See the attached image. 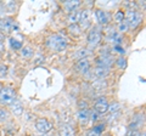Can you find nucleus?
Masks as SVG:
<instances>
[{"label":"nucleus","mask_w":146,"mask_h":136,"mask_svg":"<svg viewBox=\"0 0 146 136\" xmlns=\"http://www.w3.org/2000/svg\"><path fill=\"white\" fill-rule=\"evenodd\" d=\"M46 46L56 52H61L67 48V39L61 34H54L46 39Z\"/></svg>","instance_id":"obj_1"},{"label":"nucleus","mask_w":146,"mask_h":136,"mask_svg":"<svg viewBox=\"0 0 146 136\" xmlns=\"http://www.w3.org/2000/svg\"><path fill=\"white\" fill-rule=\"evenodd\" d=\"M16 100V91L10 86H3L0 90V103L4 106L12 105Z\"/></svg>","instance_id":"obj_2"},{"label":"nucleus","mask_w":146,"mask_h":136,"mask_svg":"<svg viewBox=\"0 0 146 136\" xmlns=\"http://www.w3.org/2000/svg\"><path fill=\"white\" fill-rule=\"evenodd\" d=\"M124 20L128 23V26H129V28H135V27L143 21V15H141V12H139V11L129 10L125 13Z\"/></svg>","instance_id":"obj_3"},{"label":"nucleus","mask_w":146,"mask_h":136,"mask_svg":"<svg viewBox=\"0 0 146 136\" xmlns=\"http://www.w3.org/2000/svg\"><path fill=\"white\" fill-rule=\"evenodd\" d=\"M13 27H15L13 17H3V18H0V33L3 35L11 33Z\"/></svg>","instance_id":"obj_4"},{"label":"nucleus","mask_w":146,"mask_h":136,"mask_svg":"<svg viewBox=\"0 0 146 136\" xmlns=\"http://www.w3.org/2000/svg\"><path fill=\"white\" fill-rule=\"evenodd\" d=\"M52 129V124L50 123L48 119L45 118H40V119H36L35 121V130L40 133L42 135H46L49 131H51Z\"/></svg>","instance_id":"obj_5"},{"label":"nucleus","mask_w":146,"mask_h":136,"mask_svg":"<svg viewBox=\"0 0 146 136\" xmlns=\"http://www.w3.org/2000/svg\"><path fill=\"white\" fill-rule=\"evenodd\" d=\"M101 42V33H100V30L98 28H91L90 32L88 33V44L90 46L95 48L96 45Z\"/></svg>","instance_id":"obj_6"},{"label":"nucleus","mask_w":146,"mask_h":136,"mask_svg":"<svg viewBox=\"0 0 146 136\" xmlns=\"http://www.w3.org/2000/svg\"><path fill=\"white\" fill-rule=\"evenodd\" d=\"M93 110L98 113V114H105V113L108 112V103L106 101L105 97H100V100H98L94 105Z\"/></svg>","instance_id":"obj_7"},{"label":"nucleus","mask_w":146,"mask_h":136,"mask_svg":"<svg viewBox=\"0 0 146 136\" xmlns=\"http://www.w3.org/2000/svg\"><path fill=\"white\" fill-rule=\"evenodd\" d=\"M90 18H91V12L88 9H84V10L80 11V20H79V27L82 29H85L90 26Z\"/></svg>","instance_id":"obj_8"},{"label":"nucleus","mask_w":146,"mask_h":136,"mask_svg":"<svg viewBox=\"0 0 146 136\" xmlns=\"http://www.w3.org/2000/svg\"><path fill=\"white\" fill-rule=\"evenodd\" d=\"M76 71L82 74H86L90 71V62L86 60V58H80V60L76 63Z\"/></svg>","instance_id":"obj_9"},{"label":"nucleus","mask_w":146,"mask_h":136,"mask_svg":"<svg viewBox=\"0 0 146 136\" xmlns=\"http://www.w3.org/2000/svg\"><path fill=\"white\" fill-rule=\"evenodd\" d=\"M96 63L99 67H104V68H108L113 65V57L111 55H102L96 58Z\"/></svg>","instance_id":"obj_10"},{"label":"nucleus","mask_w":146,"mask_h":136,"mask_svg":"<svg viewBox=\"0 0 146 136\" xmlns=\"http://www.w3.org/2000/svg\"><path fill=\"white\" fill-rule=\"evenodd\" d=\"M143 124H144V114H136L133 119H131V123L129 124V129L139 130V128H141Z\"/></svg>","instance_id":"obj_11"},{"label":"nucleus","mask_w":146,"mask_h":136,"mask_svg":"<svg viewBox=\"0 0 146 136\" xmlns=\"http://www.w3.org/2000/svg\"><path fill=\"white\" fill-rule=\"evenodd\" d=\"M106 39L108 40V42H112V43H115V45H121L122 43V37H121V34L118 33V32L116 30H110L107 35H106Z\"/></svg>","instance_id":"obj_12"},{"label":"nucleus","mask_w":146,"mask_h":136,"mask_svg":"<svg viewBox=\"0 0 146 136\" xmlns=\"http://www.w3.org/2000/svg\"><path fill=\"white\" fill-rule=\"evenodd\" d=\"M95 17H96V20L100 24H106L108 23V15L106 13V11L101 10V9H98V10H95Z\"/></svg>","instance_id":"obj_13"},{"label":"nucleus","mask_w":146,"mask_h":136,"mask_svg":"<svg viewBox=\"0 0 146 136\" xmlns=\"http://www.w3.org/2000/svg\"><path fill=\"white\" fill-rule=\"evenodd\" d=\"M80 1L79 0H74V1H72V0H70V1H65L63 3V7L66 9V11L67 12H73V11H76L77 9H78L80 6Z\"/></svg>","instance_id":"obj_14"},{"label":"nucleus","mask_w":146,"mask_h":136,"mask_svg":"<svg viewBox=\"0 0 146 136\" xmlns=\"http://www.w3.org/2000/svg\"><path fill=\"white\" fill-rule=\"evenodd\" d=\"M58 133H60V136H74V130H73L72 126L68 125V124L61 125Z\"/></svg>","instance_id":"obj_15"},{"label":"nucleus","mask_w":146,"mask_h":136,"mask_svg":"<svg viewBox=\"0 0 146 136\" xmlns=\"http://www.w3.org/2000/svg\"><path fill=\"white\" fill-rule=\"evenodd\" d=\"M108 74V69L107 68H104V67H96L94 69V75L96 77V78H99L100 80H102L104 78H106Z\"/></svg>","instance_id":"obj_16"},{"label":"nucleus","mask_w":146,"mask_h":136,"mask_svg":"<svg viewBox=\"0 0 146 136\" xmlns=\"http://www.w3.org/2000/svg\"><path fill=\"white\" fill-rule=\"evenodd\" d=\"M79 20H80V11L79 10H76L68 15V22H70L71 24H78Z\"/></svg>","instance_id":"obj_17"},{"label":"nucleus","mask_w":146,"mask_h":136,"mask_svg":"<svg viewBox=\"0 0 146 136\" xmlns=\"http://www.w3.org/2000/svg\"><path fill=\"white\" fill-rule=\"evenodd\" d=\"M78 120L82 124H85L89 121V110H79L78 112Z\"/></svg>","instance_id":"obj_18"},{"label":"nucleus","mask_w":146,"mask_h":136,"mask_svg":"<svg viewBox=\"0 0 146 136\" xmlns=\"http://www.w3.org/2000/svg\"><path fill=\"white\" fill-rule=\"evenodd\" d=\"M11 111L15 116H21L23 113V107L20 102H13L12 103V107H11Z\"/></svg>","instance_id":"obj_19"},{"label":"nucleus","mask_w":146,"mask_h":136,"mask_svg":"<svg viewBox=\"0 0 146 136\" xmlns=\"http://www.w3.org/2000/svg\"><path fill=\"white\" fill-rule=\"evenodd\" d=\"M68 30H70V33L72 35H80L82 33V28L79 27V24H70Z\"/></svg>","instance_id":"obj_20"},{"label":"nucleus","mask_w":146,"mask_h":136,"mask_svg":"<svg viewBox=\"0 0 146 136\" xmlns=\"http://www.w3.org/2000/svg\"><path fill=\"white\" fill-rule=\"evenodd\" d=\"M124 16H125L124 12H123L122 10H118V11H116L115 16H113V20H115V22H116L117 24H119L121 22L124 21Z\"/></svg>","instance_id":"obj_21"},{"label":"nucleus","mask_w":146,"mask_h":136,"mask_svg":"<svg viewBox=\"0 0 146 136\" xmlns=\"http://www.w3.org/2000/svg\"><path fill=\"white\" fill-rule=\"evenodd\" d=\"M9 43H10V46L13 49V50H21L22 49V43L20 40H17L15 38H11L9 40Z\"/></svg>","instance_id":"obj_22"},{"label":"nucleus","mask_w":146,"mask_h":136,"mask_svg":"<svg viewBox=\"0 0 146 136\" xmlns=\"http://www.w3.org/2000/svg\"><path fill=\"white\" fill-rule=\"evenodd\" d=\"M9 118H10V113L5 108H0V121H6Z\"/></svg>","instance_id":"obj_23"},{"label":"nucleus","mask_w":146,"mask_h":136,"mask_svg":"<svg viewBox=\"0 0 146 136\" xmlns=\"http://www.w3.org/2000/svg\"><path fill=\"white\" fill-rule=\"evenodd\" d=\"M116 65L118 68H122V69H124V68L127 67V60L124 57H118L116 60Z\"/></svg>","instance_id":"obj_24"},{"label":"nucleus","mask_w":146,"mask_h":136,"mask_svg":"<svg viewBox=\"0 0 146 136\" xmlns=\"http://www.w3.org/2000/svg\"><path fill=\"white\" fill-rule=\"evenodd\" d=\"M128 29H129V26H128V23L125 22V20L118 24V33H119V34H121V33H124V32H127Z\"/></svg>","instance_id":"obj_25"},{"label":"nucleus","mask_w":146,"mask_h":136,"mask_svg":"<svg viewBox=\"0 0 146 136\" xmlns=\"http://www.w3.org/2000/svg\"><path fill=\"white\" fill-rule=\"evenodd\" d=\"M119 110H121V105L118 102H113V103H111V105H108V111L111 113H116Z\"/></svg>","instance_id":"obj_26"},{"label":"nucleus","mask_w":146,"mask_h":136,"mask_svg":"<svg viewBox=\"0 0 146 136\" xmlns=\"http://www.w3.org/2000/svg\"><path fill=\"white\" fill-rule=\"evenodd\" d=\"M21 53H22V56H25V57H31L32 55H33V50H32L31 48H22Z\"/></svg>","instance_id":"obj_27"},{"label":"nucleus","mask_w":146,"mask_h":136,"mask_svg":"<svg viewBox=\"0 0 146 136\" xmlns=\"http://www.w3.org/2000/svg\"><path fill=\"white\" fill-rule=\"evenodd\" d=\"M93 130L95 131V133H98L99 135H101V134L104 133V130H105V124L100 123V124H98V125H95L94 128H93Z\"/></svg>","instance_id":"obj_28"},{"label":"nucleus","mask_w":146,"mask_h":136,"mask_svg":"<svg viewBox=\"0 0 146 136\" xmlns=\"http://www.w3.org/2000/svg\"><path fill=\"white\" fill-rule=\"evenodd\" d=\"M88 51H86V49H80L78 52L76 53V57L78 58V60H80V58H85V56L88 55Z\"/></svg>","instance_id":"obj_29"},{"label":"nucleus","mask_w":146,"mask_h":136,"mask_svg":"<svg viewBox=\"0 0 146 136\" xmlns=\"http://www.w3.org/2000/svg\"><path fill=\"white\" fill-rule=\"evenodd\" d=\"M113 50H115V52L119 53V55H124L125 53V50L122 48V45H115V46H113Z\"/></svg>","instance_id":"obj_30"},{"label":"nucleus","mask_w":146,"mask_h":136,"mask_svg":"<svg viewBox=\"0 0 146 136\" xmlns=\"http://www.w3.org/2000/svg\"><path fill=\"white\" fill-rule=\"evenodd\" d=\"M7 74V66L0 65V78H4Z\"/></svg>","instance_id":"obj_31"},{"label":"nucleus","mask_w":146,"mask_h":136,"mask_svg":"<svg viewBox=\"0 0 146 136\" xmlns=\"http://www.w3.org/2000/svg\"><path fill=\"white\" fill-rule=\"evenodd\" d=\"M98 117L99 114L94 110L93 111H89V120H93V121H96L98 120Z\"/></svg>","instance_id":"obj_32"},{"label":"nucleus","mask_w":146,"mask_h":136,"mask_svg":"<svg viewBox=\"0 0 146 136\" xmlns=\"http://www.w3.org/2000/svg\"><path fill=\"white\" fill-rule=\"evenodd\" d=\"M78 106H79L80 110H88V103H86L85 101H82V100L78 102Z\"/></svg>","instance_id":"obj_33"},{"label":"nucleus","mask_w":146,"mask_h":136,"mask_svg":"<svg viewBox=\"0 0 146 136\" xmlns=\"http://www.w3.org/2000/svg\"><path fill=\"white\" fill-rule=\"evenodd\" d=\"M138 135V130H131V129H128L127 131V135L125 136H136Z\"/></svg>","instance_id":"obj_34"},{"label":"nucleus","mask_w":146,"mask_h":136,"mask_svg":"<svg viewBox=\"0 0 146 136\" xmlns=\"http://www.w3.org/2000/svg\"><path fill=\"white\" fill-rule=\"evenodd\" d=\"M86 136H100L98 133H95V131L93 130V129H91V130H89L88 131V134H86Z\"/></svg>","instance_id":"obj_35"},{"label":"nucleus","mask_w":146,"mask_h":136,"mask_svg":"<svg viewBox=\"0 0 146 136\" xmlns=\"http://www.w3.org/2000/svg\"><path fill=\"white\" fill-rule=\"evenodd\" d=\"M3 50H4V44H3V43H0V53L3 52Z\"/></svg>","instance_id":"obj_36"},{"label":"nucleus","mask_w":146,"mask_h":136,"mask_svg":"<svg viewBox=\"0 0 146 136\" xmlns=\"http://www.w3.org/2000/svg\"><path fill=\"white\" fill-rule=\"evenodd\" d=\"M4 38H5V37H4V35H3L1 33H0V43H3V40H4Z\"/></svg>","instance_id":"obj_37"},{"label":"nucleus","mask_w":146,"mask_h":136,"mask_svg":"<svg viewBox=\"0 0 146 136\" xmlns=\"http://www.w3.org/2000/svg\"><path fill=\"white\" fill-rule=\"evenodd\" d=\"M139 136H145V131H143V134H140Z\"/></svg>","instance_id":"obj_38"},{"label":"nucleus","mask_w":146,"mask_h":136,"mask_svg":"<svg viewBox=\"0 0 146 136\" xmlns=\"http://www.w3.org/2000/svg\"><path fill=\"white\" fill-rule=\"evenodd\" d=\"M3 89V85H1V83H0V90H1Z\"/></svg>","instance_id":"obj_39"},{"label":"nucleus","mask_w":146,"mask_h":136,"mask_svg":"<svg viewBox=\"0 0 146 136\" xmlns=\"http://www.w3.org/2000/svg\"><path fill=\"white\" fill-rule=\"evenodd\" d=\"M106 136H112V135L111 134H106Z\"/></svg>","instance_id":"obj_40"},{"label":"nucleus","mask_w":146,"mask_h":136,"mask_svg":"<svg viewBox=\"0 0 146 136\" xmlns=\"http://www.w3.org/2000/svg\"><path fill=\"white\" fill-rule=\"evenodd\" d=\"M40 136H50V135H40Z\"/></svg>","instance_id":"obj_41"}]
</instances>
